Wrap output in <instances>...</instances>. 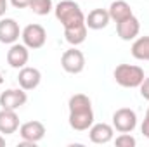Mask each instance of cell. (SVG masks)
<instances>
[{
	"instance_id": "1",
	"label": "cell",
	"mask_w": 149,
	"mask_h": 147,
	"mask_svg": "<svg viewBox=\"0 0 149 147\" xmlns=\"http://www.w3.org/2000/svg\"><path fill=\"white\" fill-rule=\"evenodd\" d=\"M56 17L64 28V37L66 42L71 43L73 47L80 45L87 38V24H85V16L80 9V5L73 0H61L56 9Z\"/></svg>"
},
{
	"instance_id": "2",
	"label": "cell",
	"mask_w": 149,
	"mask_h": 147,
	"mask_svg": "<svg viewBox=\"0 0 149 147\" xmlns=\"http://www.w3.org/2000/svg\"><path fill=\"white\" fill-rule=\"evenodd\" d=\"M70 106V126L76 132H85L94 125L92 101L85 94H74L68 102Z\"/></svg>"
},
{
	"instance_id": "3",
	"label": "cell",
	"mask_w": 149,
	"mask_h": 147,
	"mask_svg": "<svg viewBox=\"0 0 149 147\" xmlns=\"http://www.w3.org/2000/svg\"><path fill=\"white\" fill-rule=\"evenodd\" d=\"M114 81L125 88H137L144 81V69L132 64H120L114 69Z\"/></svg>"
},
{
	"instance_id": "4",
	"label": "cell",
	"mask_w": 149,
	"mask_h": 147,
	"mask_svg": "<svg viewBox=\"0 0 149 147\" xmlns=\"http://www.w3.org/2000/svg\"><path fill=\"white\" fill-rule=\"evenodd\" d=\"M137 126V114L130 107H120L113 114V128L120 133H130Z\"/></svg>"
},
{
	"instance_id": "5",
	"label": "cell",
	"mask_w": 149,
	"mask_h": 147,
	"mask_svg": "<svg viewBox=\"0 0 149 147\" xmlns=\"http://www.w3.org/2000/svg\"><path fill=\"white\" fill-rule=\"evenodd\" d=\"M21 38H23V43L28 47V49H42L47 42V31L42 24H28L23 31H21Z\"/></svg>"
},
{
	"instance_id": "6",
	"label": "cell",
	"mask_w": 149,
	"mask_h": 147,
	"mask_svg": "<svg viewBox=\"0 0 149 147\" xmlns=\"http://www.w3.org/2000/svg\"><path fill=\"white\" fill-rule=\"evenodd\" d=\"M61 66H63V69L66 73H70V74L81 73L85 69V55H83V52L74 49V47L73 49H68L63 54V57H61Z\"/></svg>"
},
{
	"instance_id": "7",
	"label": "cell",
	"mask_w": 149,
	"mask_h": 147,
	"mask_svg": "<svg viewBox=\"0 0 149 147\" xmlns=\"http://www.w3.org/2000/svg\"><path fill=\"white\" fill-rule=\"evenodd\" d=\"M28 101V95H26V90L23 88H9L5 92H2L0 95V106L2 109H19L26 104Z\"/></svg>"
},
{
	"instance_id": "8",
	"label": "cell",
	"mask_w": 149,
	"mask_h": 147,
	"mask_svg": "<svg viewBox=\"0 0 149 147\" xmlns=\"http://www.w3.org/2000/svg\"><path fill=\"white\" fill-rule=\"evenodd\" d=\"M28 59H30V52H28V47L24 43H12L10 49L7 50V62L14 69L24 68Z\"/></svg>"
},
{
	"instance_id": "9",
	"label": "cell",
	"mask_w": 149,
	"mask_h": 147,
	"mask_svg": "<svg viewBox=\"0 0 149 147\" xmlns=\"http://www.w3.org/2000/svg\"><path fill=\"white\" fill-rule=\"evenodd\" d=\"M139 31H141V23H139V19L134 14L130 17L116 23V33H118V37L121 38V40H125V42L135 40L137 35H139Z\"/></svg>"
},
{
	"instance_id": "10",
	"label": "cell",
	"mask_w": 149,
	"mask_h": 147,
	"mask_svg": "<svg viewBox=\"0 0 149 147\" xmlns=\"http://www.w3.org/2000/svg\"><path fill=\"white\" fill-rule=\"evenodd\" d=\"M19 135L23 140H28V142H33L37 144L40 142L43 137H45V126L43 123L40 121H28V123H23L19 126Z\"/></svg>"
},
{
	"instance_id": "11",
	"label": "cell",
	"mask_w": 149,
	"mask_h": 147,
	"mask_svg": "<svg viewBox=\"0 0 149 147\" xmlns=\"http://www.w3.org/2000/svg\"><path fill=\"white\" fill-rule=\"evenodd\" d=\"M17 81H19V87L23 90H35L40 85V81H42V73L38 71L37 68L24 66V68L19 69Z\"/></svg>"
},
{
	"instance_id": "12",
	"label": "cell",
	"mask_w": 149,
	"mask_h": 147,
	"mask_svg": "<svg viewBox=\"0 0 149 147\" xmlns=\"http://www.w3.org/2000/svg\"><path fill=\"white\" fill-rule=\"evenodd\" d=\"M19 35H21V30L14 19H10V17L0 19V43L12 45L17 42Z\"/></svg>"
},
{
	"instance_id": "13",
	"label": "cell",
	"mask_w": 149,
	"mask_h": 147,
	"mask_svg": "<svg viewBox=\"0 0 149 147\" xmlns=\"http://www.w3.org/2000/svg\"><path fill=\"white\" fill-rule=\"evenodd\" d=\"M114 128L108 123H97L88 128V139L94 144H108L113 140Z\"/></svg>"
},
{
	"instance_id": "14",
	"label": "cell",
	"mask_w": 149,
	"mask_h": 147,
	"mask_svg": "<svg viewBox=\"0 0 149 147\" xmlns=\"http://www.w3.org/2000/svg\"><path fill=\"white\" fill-rule=\"evenodd\" d=\"M109 21H111V17L106 9H94L85 17V24L90 30H102L109 24Z\"/></svg>"
},
{
	"instance_id": "15",
	"label": "cell",
	"mask_w": 149,
	"mask_h": 147,
	"mask_svg": "<svg viewBox=\"0 0 149 147\" xmlns=\"http://www.w3.org/2000/svg\"><path fill=\"white\" fill-rule=\"evenodd\" d=\"M17 128H19V118H17L16 111L12 109L0 111V133L10 135V133L17 132Z\"/></svg>"
},
{
	"instance_id": "16",
	"label": "cell",
	"mask_w": 149,
	"mask_h": 147,
	"mask_svg": "<svg viewBox=\"0 0 149 147\" xmlns=\"http://www.w3.org/2000/svg\"><path fill=\"white\" fill-rule=\"evenodd\" d=\"M108 12H109V17H111L113 21H116V23H120V21H123V19H127V17H130L134 14L132 7L125 0H114L109 5Z\"/></svg>"
},
{
	"instance_id": "17",
	"label": "cell",
	"mask_w": 149,
	"mask_h": 147,
	"mask_svg": "<svg viewBox=\"0 0 149 147\" xmlns=\"http://www.w3.org/2000/svg\"><path fill=\"white\" fill-rule=\"evenodd\" d=\"M132 55L139 61H149V37H141L132 43Z\"/></svg>"
},
{
	"instance_id": "18",
	"label": "cell",
	"mask_w": 149,
	"mask_h": 147,
	"mask_svg": "<svg viewBox=\"0 0 149 147\" xmlns=\"http://www.w3.org/2000/svg\"><path fill=\"white\" fill-rule=\"evenodd\" d=\"M30 9L37 16H47L52 10V0H31L30 2Z\"/></svg>"
},
{
	"instance_id": "19",
	"label": "cell",
	"mask_w": 149,
	"mask_h": 147,
	"mask_svg": "<svg viewBox=\"0 0 149 147\" xmlns=\"http://www.w3.org/2000/svg\"><path fill=\"white\" fill-rule=\"evenodd\" d=\"M114 144H116L118 147H135L137 140H135L130 133H121L120 137L114 139Z\"/></svg>"
},
{
	"instance_id": "20",
	"label": "cell",
	"mask_w": 149,
	"mask_h": 147,
	"mask_svg": "<svg viewBox=\"0 0 149 147\" xmlns=\"http://www.w3.org/2000/svg\"><path fill=\"white\" fill-rule=\"evenodd\" d=\"M141 95H142V99H146L149 101V78H144V81L141 83Z\"/></svg>"
},
{
	"instance_id": "21",
	"label": "cell",
	"mask_w": 149,
	"mask_h": 147,
	"mask_svg": "<svg viewBox=\"0 0 149 147\" xmlns=\"http://www.w3.org/2000/svg\"><path fill=\"white\" fill-rule=\"evenodd\" d=\"M141 130H142V135L149 139V107L146 111V118H144V123H142V128Z\"/></svg>"
},
{
	"instance_id": "22",
	"label": "cell",
	"mask_w": 149,
	"mask_h": 147,
	"mask_svg": "<svg viewBox=\"0 0 149 147\" xmlns=\"http://www.w3.org/2000/svg\"><path fill=\"white\" fill-rule=\"evenodd\" d=\"M30 2H31V0H10L12 7H16V9H24V7H30Z\"/></svg>"
},
{
	"instance_id": "23",
	"label": "cell",
	"mask_w": 149,
	"mask_h": 147,
	"mask_svg": "<svg viewBox=\"0 0 149 147\" xmlns=\"http://www.w3.org/2000/svg\"><path fill=\"white\" fill-rule=\"evenodd\" d=\"M5 10H7V0H0V17L5 14Z\"/></svg>"
},
{
	"instance_id": "24",
	"label": "cell",
	"mask_w": 149,
	"mask_h": 147,
	"mask_svg": "<svg viewBox=\"0 0 149 147\" xmlns=\"http://www.w3.org/2000/svg\"><path fill=\"white\" fill-rule=\"evenodd\" d=\"M5 146V139L2 137V133H0V147H3Z\"/></svg>"
},
{
	"instance_id": "25",
	"label": "cell",
	"mask_w": 149,
	"mask_h": 147,
	"mask_svg": "<svg viewBox=\"0 0 149 147\" xmlns=\"http://www.w3.org/2000/svg\"><path fill=\"white\" fill-rule=\"evenodd\" d=\"M3 83V76H2V73H0V85Z\"/></svg>"
}]
</instances>
